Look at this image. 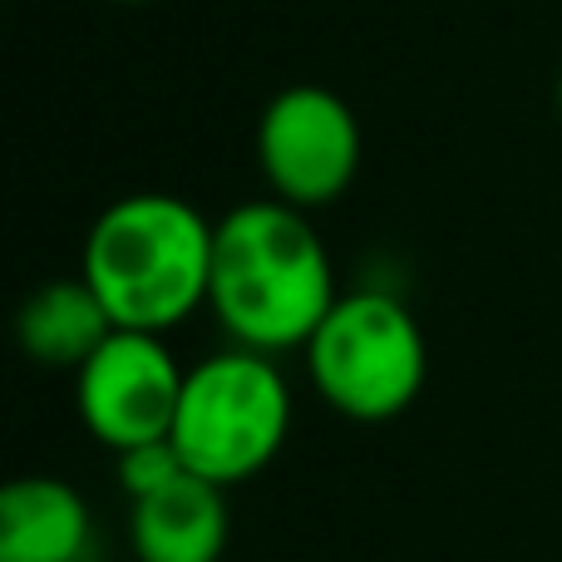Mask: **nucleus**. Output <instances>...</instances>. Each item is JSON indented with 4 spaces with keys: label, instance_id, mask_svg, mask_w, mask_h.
I'll return each mask as SVG.
<instances>
[{
    "label": "nucleus",
    "instance_id": "1a4fd4ad",
    "mask_svg": "<svg viewBox=\"0 0 562 562\" xmlns=\"http://www.w3.org/2000/svg\"><path fill=\"white\" fill-rule=\"evenodd\" d=\"M114 330H119L114 316L104 311V301L94 296V286L85 277L45 281L40 291H30L15 316L20 350L35 366H55V370H79Z\"/></svg>",
    "mask_w": 562,
    "mask_h": 562
},
{
    "label": "nucleus",
    "instance_id": "9d476101",
    "mask_svg": "<svg viewBox=\"0 0 562 562\" xmlns=\"http://www.w3.org/2000/svg\"><path fill=\"white\" fill-rule=\"evenodd\" d=\"M183 474H188V464H183V454L173 449V439L138 445V449H124V454H119V484H124L128 504L158 494V488H168L173 479H183Z\"/></svg>",
    "mask_w": 562,
    "mask_h": 562
},
{
    "label": "nucleus",
    "instance_id": "0eeeda50",
    "mask_svg": "<svg viewBox=\"0 0 562 562\" xmlns=\"http://www.w3.org/2000/svg\"><path fill=\"white\" fill-rule=\"evenodd\" d=\"M227 538H233L227 488L198 474L173 479L128 508L134 562H223Z\"/></svg>",
    "mask_w": 562,
    "mask_h": 562
},
{
    "label": "nucleus",
    "instance_id": "9b49d317",
    "mask_svg": "<svg viewBox=\"0 0 562 562\" xmlns=\"http://www.w3.org/2000/svg\"><path fill=\"white\" fill-rule=\"evenodd\" d=\"M558 114H562V75H558Z\"/></svg>",
    "mask_w": 562,
    "mask_h": 562
},
{
    "label": "nucleus",
    "instance_id": "20e7f679",
    "mask_svg": "<svg viewBox=\"0 0 562 562\" xmlns=\"http://www.w3.org/2000/svg\"><path fill=\"white\" fill-rule=\"evenodd\" d=\"M306 370L336 415L356 425H385L425 390V330L390 291H350L306 340Z\"/></svg>",
    "mask_w": 562,
    "mask_h": 562
},
{
    "label": "nucleus",
    "instance_id": "6e6552de",
    "mask_svg": "<svg viewBox=\"0 0 562 562\" xmlns=\"http://www.w3.org/2000/svg\"><path fill=\"white\" fill-rule=\"evenodd\" d=\"M94 518L75 484L49 474L0 488V562H94Z\"/></svg>",
    "mask_w": 562,
    "mask_h": 562
},
{
    "label": "nucleus",
    "instance_id": "423d86ee",
    "mask_svg": "<svg viewBox=\"0 0 562 562\" xmlns=\"http://www.w3.org/2000/svg\"><path fill=\"white\" fill-rule=\"evenodd\" d=\"M188 370L173 360L164 336L114 330L85 366L75 370V405L85 429L104 449L124 454L173 435L178 400Z\"/></svg>",
    "mask_w": 562,
    "mask_h": 562
},
{
    "label": "nucleus",
    "instance_id": "7ed1b4c3",
    "mask_svg": "<svg viewBox=\"0 0 562 562\" xmlns=\"http://www.w3.org/2000/svg\"><path fill=\"white\" fill-rule=\"evenodd\" d=\"M291 435V385L262 350H217L183 380L173 419V449L188 474L217 488L257 479Z\"/></svg>",
    "mask_w": 562,
    "mask_h": 562
},
{
    "label": "nucleus",
    "instance_id": "39448f33",
    "mask_svg": "<svg viewBox=\"0 0 562 562\" xmlns=\"http://www.w3.org/2000/svg\"><path fill=\"white\" fill-rule=\"evenodd\" d=\"M257 164L272 198L301 207H326L360 173V119L336 89L291 85L262 109Z\"/></svg>",
    "mask_w": 562,
    "mask_h": 562
},
{
    "label": "nucleus",
    "instance_id": "f8f14e48",
    "mask_svg": "<svg viewBox=\"0 0 562 562\" xmlns=\"http://www.w3.org/2000/svg\"><path fill=\"white\" fill-rule=\"evenodd\" d=\"M119 5H148V0H119Z\"/></svg>",
    "mask_w": 562,
    "mask_h": 562
},
{
    "label": "nucleus",
    "instance_id": "f257e3e1",
    "mask_svg": "<svg viewBox=\"0 0 562 562\" xmlns=\"http://www.w3.org/2000/svg\"><path fill=\"white\" fill-rule=\"evenodd\" d=\"M336 301L330 252L301 207L257 198L217 223L207 306L233 346L262 356L306 350Z\"/></svg>",
    "mask_w": 562,
    "mask_h": 562
},
{
    "label": "nucleus",
    "instance_id": "f03ea898",
    "mask_svg": "<svg viewBox=\"0 0 562 562\" xmlns=\"http://www.w3.org/2000/svg\"><path fill=\"white\" fill-rule=\"evenodd\" d=\"M213 233L217 223H207L188 198L128 193L94 217L79 277L94 286L119 330L164 336L207 306Z\"/></svg>",
    "mask_w": 562,
    "mask_h": 562
}]
</instances>
